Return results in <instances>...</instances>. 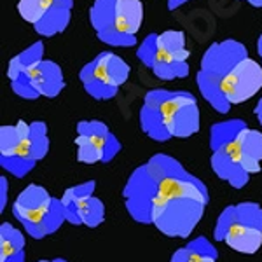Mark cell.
Returning a JSON list of instances; mask_svg holds the SVG:
<instances>
[{
	"mask_svg": "<svg viewBox=\"0 0 262 262\" xmlns=\"http://www.w3.org/2000/svg\"><path fill=\"white\" fill-rule=\"evenodd\" d=\"M7 189H9V185H7V180L2 177V179H0V196H2V200H0V212H4V210H6Z\"/></svg>",
	"mask_w": 262,
	"mask_h": 262,
	"instance_id": "4316f807",
	"label": "cell"
},
{
	"mask_svg": "<svg viewBox=\"0 0 262 262\" xmlns=\"http://www.w3.org/2000/svg\"><path fill=\"white\" fill-rule=\"evenodd\" d=\"M222 88L231 105L250 100L262 88V65L245 58L224 77Z\"/></svg>",
	"mask_w": 262,
	"mask_h": 262,
	"instance_id": "52a82bcc",
	"label": "cell"
},
{
	"mask_svg": "<svg viewBox=\"0 0 262 262\" xmlns=\"http://www.w3.org/2000/svg\"><path fill=\"white\" fill-rule=\"evenodd\" d=\"M243 168L248 175L260 171V161H262V133L255 129L248 128L243 135Z\"/></svg>",
	"mask_w": 262,
	"mask_h": 262,
	"instance_id": "d6986e66",
	"label": "cell"
},
{
	"mask_svg": "<svg viewBox=\"0 0 262 262\" xmlns=\"http://www.w3.org/2000/svg\"><path fill=\"white\" fill-rule=\"evenodd\" d=\"M74 0H54L48 14L35 25V32L42 37H54L69 27Z\"/></svg>",
	"mask_w": 262,
	"mask_h": 262,
	"instance_id": "4fadbf2b",
	"label": "cell"
},
{
	"mask_svg": "<svg viewBox=\"0 0 262 262\" xmlns=\"http://www.w3.org/2000/svg\"><path fill=\"white\" fill-rule=\"evenodd\" d=\"M116 2L117 0H95L90 9V21L101 42L119 48H131L137 44V37L122 35L116 28Z\"/></svg>",
	"mask_w": 262,
	"mask_h": 262,
	"instance_id": "8fae6325",
	"label": "cell"
},
{
	"mask_svg": "<svg viewBox=\"0 0 262 262\" xmlns=\"http://www.w3.org/2000/svg\"><path fill=\"white\" fill-rule=\"evenodd\" d=\"M39 262H67V260H63V259H54V260H39Z\"/></svg>",
	"mask_w": 262,
	"mask_h": 262,
	"instance_id": "d6a6232c",
	"label": "cell"
},
{
	"mask_svg": "<svg viewBox=\"0 0 262 262\" xmlns=\"http://www.w3.org/2000/svg\"><path fill=\"white\" fill-rule=\"evenodd\" d=\"M25 238L11 224L0 226V262H25Z\"/></svg>",
	"mask_w": 262,
	"mask_h": 262,
	"instance_id": "9a60e30c",
	"label": "cell"
},
{
	"mask_svg": "<svg viewBox=\"0 0 262 262\" xmlns=\"http://www.w3.org/2000/svg\"><path fill=\"white\" fill-rule=\"evenodd\" d=\"M75 145H77V159L81 163L86 164H95V163H103V154L98 149L95 142L91 138H88L86 135H77L75 138Z\"/></svg>",
	"mask_w": 262,
	"mask_h": 262,
	"instance_id": "d4e9b609",
	"label": "cell"
},
{
	"mask_svg": "<svg viewBox=\"0 0 262 262\" xmlns=\"http://www.w3.org/2000/svg\"><path fill=\"white\" fill-rule=\"evenodd\" d=\"M11 88L16 95L27 100L39 98V96L54 98L65 88V81H63V72L58 63L42 60L39 65L32 67L25 74L12 79Z\"/></svg>",
	"mask_w": 262,
	"mask_h": 262,
	"instance_id": "5b68a950",
	"label": "cell"
},
{
	"mask_svg": "<svg viewBox=\"0 0 262 262\" xmlns=\"http://www.w3.org/2000/svg\"><path fill=\"white\" fill-rule=\"evenodd\" d=\"M152 72L156 74V77L163 79V81H173V79H182L189 75V63L187 61H177L173 58L166 56L163 51H159L156 54V60L152 63Z\"/></svg>",
	"mask_w": 262,
	"mask_h": 262,
	"instance_id": "7402d4cb",
	"label": "cell"
},
{
	"mask_svg": "<svg viewBox=\"0 0 262 262\" xmlns=\"http://www.w3.org/2000/svg\"><path fill=\"white\" fill-rule=\"evenodd\" d=\"M198 88H200L203 98L208 101L210 105L213 107V111H217L219 114H226L229 111L231 103L226 98V93H224L222 88V81L212 77V75L205 74V72H198Z\"/></svg>",
	"mask_w": 262,
	"mask_h": 262,
	"instance_id": "e0dca14e",
	"label": "cell"
},
{
	"mask_svg": "<svg viewBox=\"0 0 262 262\" xmlns=\"http://www.w3.org/2000/svg\"><path fill=\"white\" fill-rule=\"evenodd\" d=\"M77 135H86L98 145V149L103 154V163H108L121 150L119 140L101 121H81L77 124Z\"/></svg>",
	"mask_w": 262,
	"mask_h": 262,
	"instance_id": "7c38bea8",
	"label": "cell"
},
{
	"mask_svg": "<svg viewBox=\"0 0 262 262\" xmlns=\"http://www.w3.org/2000/svg\"><path fill=\"white\" fill-rule=\"evenodd\" d=\"M93 191H95V182H86V184L69 189L63 194L61 205L65 210V219L70 224H84V226L96 227L103 222V203L93 196Z\"/></svg>",
	"mask_w": 262,
	"mask_h": 262,
	"instance_id": "8992f818",
	"label": "cell"
},
{
	"mask_svg": "<svg viewBox=\"0 0 262 262\" xmlns=\"http://www.w3.org/2000/svg\"><path fill=\"white\" fill-rule=\"evenodd\" d=\"M12 213L23 224V227L27 229L28 234L37 239L44 238L48 234H53L67 221L61 200H56V198H51V201L42 206V208L33 210L21 208V206L14 205L12 206Z\"/></svg>",
	"mask_w": 262,
	"mask_h": 262,
	"instance_id": "9c48e42d",
	"label": "cell"
},
{
	"mask_svg": "<svg viewBox=\"0 0 262 262\" xmlns=\"http://www.w3.org/2000/svg\"><path fill=\"white\" fill-rule=\"evenodd\" d=\"M194 95L187 91H166L152 90L145 95L140 111V124L145 135L152 140L166 142L171 138L170 122L184 105L194 101Z\"/></svg>",
	"mask_w": 262,
	"mask_h": 262,
	"instance_id": "3957f363",
	"label": "cell"
},
{
	"mask_svg": "<svg viewBox=\"0 0 262 262\" xmlns=\"http://www.w3.org/2000/svg\"><path fill=\"white\" fill-rule=\"evenodd\" d=\"M129 67L114 53H100L81 70V81L86 93L96 100H111L128 81Z\"/></svg>",
	"mask_w": 262,
	"mask_h": 262,
	"instance_id": "277c9868",
	"label": "cell"
},
{
	"mask_svg": "<svg viewBox=\"0 0 262 262\" xmlns=\"http://www.w3.org/2000/svg\"><path fill=\"white\" fill-rule=\"evenodd\" d=\"M245 58H248V51L242 42L232 39L215 42L203 54L201 72L224 81V77Z\"/></svg>",
	"mask_w": 262,
	"mask_h": 262,
	"instance_id": "30bf717a",
	"label": "cell"
},
{
	"mask_svg": "<svg viewBox=\"0 0 262 262\" xmlns=\"http://www.w3.org/2000/svg\"><path fill=\"white\" fill-rule=\"evenodd\" d=\"M158 48L166 56L177 61H187L191 56V51L185 46V35L180 30H166L158 33Z\"/></svg>",
	"mask_w": 262,
	"mask_h": 262,
	"instance_id": "44dd1931",
	"label": "cell"
},
{
	"mask_svg": "<svg viewBox=\"0 0 262 262\" xmlns=\"http://www.w3.org/2000/svg\"><path fill=\"white\" fill-rule=\"evenodd\" d=\"M212 168L222 180L229 182L232 187L242 189L243 185L248 184V177L250 175L245 171V168L242 166V164L234 163L232 159L227 158V156L221 154V152H213Z\"/></svg>",
	"mask_w": 262,
	"mask_h": 262,
	"instance_id": "ac0fdd59",
	"label": "cell"
},
{
	"mask_svg": "<svg viewBox=\"0 0 262 262\" xmlns=\"http://www.w3.org/2000/svg\"><path fill=\"white\" fill-rule=\"evenodd\" d=\"M255 116H257V119H259L260 124H262V98L259 100V103H257V107H255Z\"/></svg>",
	"mask_w": 262,
	"mask_h": 262,
	"instance_id": "f1b7e54d",
	"label": "cell"
},
{
	"mask_svg": "<svg viewBox=\"0 0 262 262\" xmlns=\"http://www.w3.org/2000/svg\"><path fill=\"white\" fill-rule=\"evenodd\" d=\"M200 129V111H198V101L184 105L179 112L173 116L170 122V135L177 138L192 137Z\"/></svg>",
	"mask_w": 262,
	"mask_h": 262,
	"instance_id": "2e32d148",
	"label": "cell"
},
{
	"mask_svg": "<svg viewBox=\"0 0 262 262\" xmlns=\"http://www.w3.org/2000/svg\"><path fill=\"white\" fill-rule=\"evenodd\" d=\"M156 54H158V33H150V35H147L145 40L140 44V48L137 51V56L143 65L152 69Z\"/></svg>",
	"mask_w": 262,
	"mask_h": 262,
	"instance_id": "484cf974",
	"label": "cell"
},
{
	"mask_svg": "<svg viewBox=\"0 0 262 262\" xmlns=\"http://www.w3.org/2000/svg\"><path fill=\"white\" fill-rule=\"evenodd\" d=\"M248 4H252L253 7H262V0H247Z\"/></svg>",
	"mask_w": 262,
	"mask_h": 262,
	"instance_id": "f546056e",
	"label": "cell"
},
{
	"mask_svg": "<svg viewBox=\"0 0 262 262\" xmlns=\"http://www.w3.org/2000/svg\"><path fill=\"white\" fill-rule=\"evenodd\" d=\"M215 238L227 243L236 252L255 253L262 245V231L238 222L234 219L232 206H227L215 226Z\"/></svg>",
	"mask_w": 262,
	"mask_h": 262,
	"instance_id": "ba28073f",
	"label": "cell"
},
{
	"mask_svg": "<svg viewBox=\"0 0 262 262\" xmlns=\"http://www.w3.org/2000/svg\"><path fill=\"white\" fill-rule=\"evenodd\" d=\"M126 208L143 224H154L166 236L185 238L198 226L208 203L205 184L170 156L158 154L129 177Z\"/></svg>",
	"mask_w": 262,
	"mask_h": 262,
	"instance_id": "6da1fadb",
	"label": "cell"
},
{
	"mask_svg": "<svg viewBox=\"0 0 262 262\" xmlns=\"http://www.w3.org/2000/svg\"><path fill=\"white\" fill-rule=\"evenodd\" d=\"M42 56H44V44H42L40 40L32 44L30 48H27L23 53L16 54L9 61V67H7V77H9V81L16 79L21 74H25V72L30 70L32 67L39 65V63L44 60Z\"/></svg>",
	"mask_w": 262,
	"mask_h": 262,
	"instance_id": "ffe728a7",
	"label": "cell"
},
{
	"mask_svg": "<svg viewBox=\"0 0 262 262\" xmlns=\"http://www.w3.org/2000/svg\"><path fill=\"white\" fill-rule=\"evenodd\" d=\"M143 21V4L140 0H117L116 28L122 35L137 37Z\"/></svg>",
	"mask_w": 262,
	"mask_h": 262,
	"instance_id": "5bb4252c",
	"label": "cell"
},
{
	"mask_svg": "<svg viewBox=\"0 0 262 262\" xmlns=\"http://www.w3.org/2000/svg\"><path fill=\"white\" fill-rule=\"evenodd\" d=\"M257 51H259V56L262 60V35L259 37V42H257Z\"/></svg>",
	"mask_w": 262,
	"mask_h": 262,
	"instance_id": "4dcf8cb0",
	"label": "cell"
},
{
	"mask_svg": "<svg viewBox=\"0 0 262 262\" xmlns=\"http://www.w3.org/2000/svg\"><path fill=\"white\" fill-rule=\"evenodd\" d=\"M185 2H189V0H168V9L175 11V9H179L180 6H184Z\"/></svg>",
	"mask_w": 262,
	"mask_h": 262,
	"instance_id": "83f0119b",
	"label": "cell"
},
{
	"mask_svg": "<svg viewBox=\"0 0 262 262\" xmlns=\"http://www.w3.org/2000/svg\"><path fill=\"white\" fill-rule=\"evenodd\" d=\"M49 150L48 126L42 121L27 124L18 121L14 126L0 128V161L7 171L23 177Z\"/></svg>",
	"mask_w": 262,
	"mask_h": 262,
	"instance_id": "7a4b0ae2",
	"label": "cell"
},
{
	"mask_svg": "<svg viewBox=\"0 0 262 262\" xmlns=\"http://www.w3.org/2000/svg\"><path fill=\"white\" fill-rule=\"evenodd\" d=\"M208 257H219L213 245L205 238H196L191 245L173 253L171 262H203Z\"/></svg>",
	"mask_w": 262,
	"mask_h": 262,
	"instance_id": "603a6c76",
	"label": "cell"
},
{
	"mask_svg": "<svg viewBox=\"0 0 262 262\" xmlns=\"http://www.w3.org/2000/svg\"><path fill=\"white\" fill-rule=\"evenodd\" d=\"M203 262H217V257H208V259H205Z\"/></svg>",
	"mask_w": 262,
	"mask_h": 262,
	"instance_id": "1f68e13d",
	"label": "cell"
},
{
	"mask_svg": "<svg viewBox=\"0 0 262 262\" xmlns=\"http://www.w3.org/2000/svg\"><path fill=\"white\" fill-rule=\"evenodd\" d=\"M54 0H19L18 12L25 21L35 27L39 21L51 11Z\"/></svg>",
	"mask_w": 262,
	"mask_h": 262,
	"instance_id": "cb8c5ba5",
	"label": "cell"
}]
</instances>
